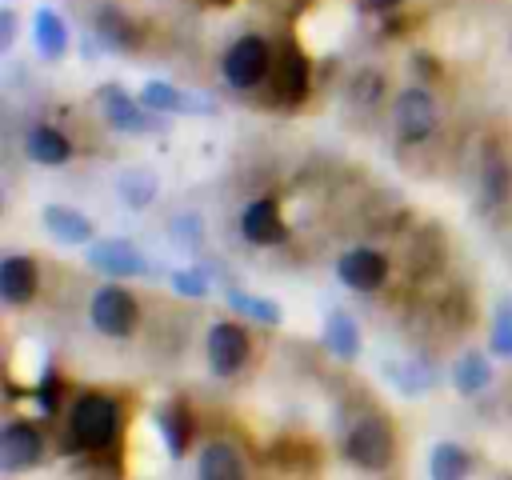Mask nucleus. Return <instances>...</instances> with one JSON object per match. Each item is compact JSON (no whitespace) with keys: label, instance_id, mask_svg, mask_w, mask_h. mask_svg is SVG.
<instances>
[{"label":"nucleus","instance_id":"b1692460","mask_svg":"<svg viewBox=\"0 0 512 480\" xmlns=\"http://www.w3.org/2000/svg\"><path fill=\"white\" fill-rule=\"evenodd\" d=\"M472 452L456 440H436L428 452V480H468L472 476Z\"/></svg>","mask_w":512,"mask_h":480},{"label":"nucleus","instance_id":"9b49d317","mask_svg":"<svg viewBox=\"0 0 512 480\" xmlns=\"http://www.w3.org/2000/svg\"><path fill=\"white\" fill-rule=\"evenodd\" d=\"M40 460H44V432H40V424L12 416L0 428V468L8 476H20V472L40 468Z\"/></svg>","mask_w":512,"mask_h":480},{"label":"nucleus","instance_id":"f3484780","mask_svg":"<svg viewBox=\"0 0 512 480\" xmlns=\"http://www.w3.org/2000/svg\"><path fill=\"white\" fill-rule=\"evenodd\" d=\"M76 152V144L68 140V132H60L56 124H32L24 132V156L32 164H44V168H60L68 164Z\"/></svg>","mask_w":512,"mask_h":480},{"label":"nucleus","instance_id":"39448f33","mask_svg":"<svg viewBox=\"0 0 512 480\" xmlns=\"http://www.w3.org/2000/svg\"><path fill=\"white\" fill-rule=\"evenodd\" d=\"M88 320L108 340H128L140 324V300L124 284H100L88 300Z\"/></svg>","mask_w":512,"mask_h":480},{"label":"nucleus","instance_id":"7c9ffc66","mask_svg":"<svg viewBox=\"0 0 512 480\" xmlns=\"http://www.w3.org/2000/svg\"><path fill=\"white\" fill-rule=\"evenodd\" d=\"M32 396H36V404L52 416V412L60 408V400H64V384H60V376H56V372H44V380L36 384V392H32Z\"/></svg>","mask_w":512,"mask_h":480},{"label":"nucleus","instance_id":"7ed1b4c3","mask_svg":"<svg viewBox=\"0 0 512 480\" xmlns=\"http://www.w3.org/2000/svg\"><path fill=\"white\" fill-rule=\"evenodd\" d=\"M272 60H276L272 44H268L260 32H244V36H236V40L224 48V56H220V76H224V84H228L232 92H256V88L268 84Z\"/></svg>","mask_w":512,"mask_h":480},{"label":"nucleus","instance_id":"4be33fe9","mask_svg":"<svg viewBox=\"0 0 512 480\" xmlns=\"http://www.w3.org/2000/svg\"><path fill=\"white\" fill-rule=\"evenodd\" d=\"M320 336H324V348H328L336 360H344V364H352V360L360 356V348H364V340H360V324H356L344 308H332V312H328Z\"/></svg>","mask_w":512,"mask_h":480},{"label":"nucleus","instance_id":"20e7f679","mask_svg":"<svg viewBox=\"0 0 512 480\" xmlns=\"http://www.w3.org/2000/svg\"><path fill=\"white\" fill-rule=\"evenodd\" d=\"M392 128L400 144H424L440 128V100L432 96L428 84H408L392 100Z\"/></svg>","mask_w":512,"mask_h":480},{"label":"nucleus","instance_id":"423d86ee","mask_svg":"<svg viewBox=\"0 0 512 480\" xmlns=\"http://www.w3.org/2000/svg\"><path fill=\"white\" fill-rule=\"evenodd\" d=\"M312 92V64L304 56V48L296 40H284L276 60H272V76H268V96L280 108H300Z\"/></svg>","mask_w":512,"mask_h":480},{"label":"nucleus","instance_id":"bb28decb","mask_svg":"<svg viewBox=\"0 0 512 480\" xmlns=\"http://www.w3.org/2000/svg\"><path fill=\"white\" fill-rule=\"evenodd\" d=\"M384 372L400 392H428L436 384V372L428 368V360H388Z\"/></svg>","mask_w":512,"mask_h":480},{"label":"nucleus","instance_id":"393cba45","mask_svg":"<svg viewBox=\"0 0 512 480\" xmlns=\"http://www.w3.org/2000/svg\"><path fill=\"white\" fill-rule=\"evenodd\" d=\"M224 300L232 312L256 320L260 328H276L284 320V308L272 300V296H260V292H244V288H224Z\"/></svg>","mask_w":512,"mask_h":480},{"label":"nucleus","instance_id":"cd10ccee","mask_svg":"<svg viewBox=\"0 0 512 480\" xmlns=\"http://www.w3.org/2000/svg\"><path fill=\"white\" fill-rule=\"evenodd\" d=\"M488 352L496 360H512V300H500L488 328Z\"/></svg>","mask_w":512,"mask_h":480},{"label":"nucleus","instance_id":"f03ea898","mask_svg":"<svg viewBox=\"0 0 512 480\" xmlns=\"http://www.w3.org/2000/svg\"><path fill=\"white\" fill-rule=\"evenodd\" d=\"M344 460L360 472H388L396 460V432L384 412H360L344 428Z\"/></svg>","mask_w":512,"mask_h":480},{"label":"nucleus","instance_id":"a211bd4d","mask_svg":"<svg viewBox=\"0 0 512 480\" xmlns=\"http://www.w3.org/2000/svg\"><path fill=\"white\" fill-rule=\"evenodd\" d=\"M156 428H160V440H164V448H168L172 460L188 456L192 436H196V416L180 400H168V404L156 408Z\"/></svg>","mask_w":512,"mask_h":480},{"label":"nucleus","instance_id":"aec40b11","mask_svg":"<svg viewBox=\"0 0 512 480\" xmlns=\"http://www.w3.org/2000/svg\"><path fill=\"white\" fill-rule=\"evenodd\" d=\"M32 44H36L40 60H64L68 56V24L56 8L40 4L32 12Z\"/></svg>","mask_w":512,"mask_h":480},{"label":"nucleus","instance_id":"5701e85b","mask_svg":"<svg viewBox=\"0 0 512 480\" xmlns=\"http://www.w3.org/2000/svg\"><path fill=\"white\" fill-rule=\"evenodd\" d=\"M92 28L112 48H136L140 44V32H136L132 16L124 8H116V4H96L92 8Z\"/></svg>","mask_w":512,"mask_h":480},{"label":"nucleus","instance_id":"f8f14e48","mask_svg":"<svg viewBox=\"0 0 512 480\" xmlns=\"http://www.w3.org/2000/svg\"><path fill=\"white\" fill-rule=\"evenodd\" d=\"M88 264L100 272V276H108V280H132V276H144L148 272V256L132 244V240H124V236H104V240H92L88 244Z\"/></svg>","mask_w":512,"mask_h":480},{"label":"nucleus","instance_id":"473e14b6","mask_svg":"<svg viewBox=\"0 0 512 480\" xmlns=\"http://www.w3.org/2000/svg\"><path fill=\"white\" fill-rule=\"evenodd\" d=\"M16 40V12L12 8H0V52H8Z\"/></svg>","mask_w":512,"mask_h":480},{"label":"nucleus","instance_id":"1a4fd4ad","mask_svg":"<svg viewBox=\"0 0 512 480\" xmlns=\"http://www.w3.org/2000/svg\"><path fill=\"white\" fill-rule=\"evenodd\" d=\"M392 276V260L380 252V248H368V244H356V248H344L340 260H336V280L352 292H380Z\"/></svg>","mask_w":512,"mask_h":480},{"label":"nucleus","instance_id":"ddd939ff","mask_svg":"<svg viewBox=\"0 0 512 480\" xmlns=\"http://www.w3.org/2000/svg\"><path fill=\"white\" fill-rule=\"evenodd\" d=\"M140 100L148 112L156 116H212L216 112V100L204 96V92H184L168 80H148L140 88Z\"/></svg>","mask_w":512,"mask_h":480},{"label":"nucleus","instance_id":"4468645a","mask_svg":"<svg viewBox=\"0 0 512 480\" xmlns=\"http://www.w3.org/2000/svg\"><path fill=\"white\" fill-rule=\"evenodd\" d=\"M240 236L252 244V248H276L288 240V224L280 216V204L268 200V196H256L244 204L240 212Z\"/></svg>","mask_w":512,"mask_h":480},{"label":"nucleus","instance_id":"2f4dec72","mask_svg":"<svg viewBox=\"0 0 512 480\" xmlns=\"http://www.w3.org/2000/svg\"><path fill=\"white\" fill-rule=\"evenodd\" d=\"M172 232H176L180 244H200L204 240V220L196 212H184V216L172 220Z\"/></svg>","mask_w":512,"mask_h":480},{"label":"nucleus","instance_id":"9d476101","mask_svg":"<svg viewBox=\"0 0 512 480\" xmlns=\"http://www.w3.org/2000/svg\"><path fill=\"white\" fill-rule=\"evenodd\" d=\"M204 356L216 376H236L252 356V336L236 320H216L204 336Z\"/></svg>","mask_w":512,"mask_h":480},{"label":"nucleus","instance_id":"c85d7f7f","mask_svg":"<svg viewBox=\"0 0 512 480\" xmlns=\"http://www.w3.org/2000/svg\"><path fill=\"white\" fill-rule=\"evenodd\" d=\"M172 292L184 296V300H204L212 292V276L208 268H172Z\"/></svg>","mask_w":512,"mask_h":480},{"label":"nucleus","instance_id":"412c9836","mask_svg":"<svg viewBox=\"0 0 512 480\" xmlns=\"http://www.w3.org/2000/svg\"><path fill=\"white\" fill-rule=\"evenodd\" d=\"M40 220H44V228H48L60 244H92V240H96V224H92L80 208H68V204H44Z\"/></svg>","mask_w":512,"mask_h":480},{"label":"nucleus","instance_id":"f257e3e1","mask_svg":"<svg viewBox=\"0 0 512 480\" xmlns=\"http://www.w3.org/2000/svg\"><path fill=\"white\" fill-rule=\"evenodd\" d=\"M124 408L112 392H80L68 408V440L64 452H108L120 444Z\"/></svg>","mask_w":512,"mask_h":480},{"label":"nucleus","instance_id":"6e6552de","mask_svg":"<svg viewBox=\"0 0 512 480\" xmlns=\"http://www.w3.org/2000/svg\"><path fill=\"white\" fill-rule=\"evenodd\" d=\"M92 104H96L100 120H104L112 132L140 136V132H152V128H156V112H148L144 100L132 96V92L120 88V84H100V88L92 92Z\"/></svg>","mask_w":512,"mask_h":480},{"label":"nucleus","instance_id":"6ab92c4d","mask_svg":"<svg viewBox=\"0 0 512 480\" xmlns=\"http://www.w3.org/2000/svg\"><path fill=\"white\" fill-rule=\"evenodd\" d=\"M492 352H480V348H464L452 364H448V380H452V388L460 392V396H480L488 384H492V360H488Z\"/></svg>","mask_w":512,"mask_h":480},{"label":"nucleus","instance_id":"c756f323","mask_svg":"<svg viewBox=\"0 0 512 480\" xmlns=\"http://www.w3.org/2000/svg\"><path fill=\"white\" fill-rule=\"evenodd\" d=\"M380 96H384V76H380V72L364 68V72L352 76V84H348V100H352V104H360V108H376Z\"/></svg>","mask_w":512,"mask_h":480},{"label":"nucleus","instance_id":"a878e982","mask_svg":"<svg viewBox=\"0 0 512 480\" xmlns=\"http://www.w3.org/2000/svg\"><path fill=\"white\" fill-rule=\"evenodd\" d=\"M156 192H160V180H156L152 168H124V172L116 176V196H120L132 212H144V208L156 200Z\"/></svg>","mask_w":512,"mask_h":480},{"label":"nucleus","instance_id":"dca6fc26","mask_svg":"<svg viewBox=\"0 0 512 480\" xmlns=\"http://www.w3.org/2000/svg\"><path fill=\"white\" fill-rule=\"evenodd\" d=\"M196 480H248V464L232 440H204L196 452Z\"/></svg>","mask_w":512,"mask_h":480},{"label":"nucleus","instance_id":"0eeeda50","mask_svg":"<svg viewBox=\"0 0 512 480\" xmlns=\"http://www.w3.org/2000/svg\"><path fill=\"white\" fill-rule=\"evenodd\" d=\"M508 200H512V156L496 136H488L476 160V204H484V212H500Z\"/></svg>","mask_w":512,"mask_h":480},{"label":"nucleus","instance_id":"2eb2a0df","mask_svg":"<svg viewBox=\"0 0 512 480\" xmlns=\"http://www.w3.org/2000/svg\"><path fill=\"white\" fill-rule=\"evenodd\" d=\"M40 292V264L24 252H12L0 260V300L8 308H24L32 304Z\"/></svg>","mask_w":512,"mask_h":480},{"label":"nucleus","instance_id":"72a5a7b5","mask_svg":"<svg viewBox=\"0 0 512 480\" xmlns=\"http://www.w3.org/2000/svg\"><path fill=\"white\" fill-rule=\"evenodd\" d=\"M368 4H376V8H392V4H400V0H368Z\"/></svg>","mask_w":512,"mask_h":480}]
</instances>
